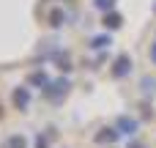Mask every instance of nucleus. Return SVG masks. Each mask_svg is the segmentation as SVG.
Segmentation results:
<instances>
[{"instance_id":"f257e3e1","label":"nucleus","mask_w":156,"mask_h":148,"mask_svg":"<svg viewBox=\"0 0 156 148\" xmlns=\"http://www.w3.org/2000/svg\"><path fill=\"white\" fill-rule=\"evenodd\" d=\"M96 3H99V8H110L112 5V0H96Z\"/></svg>"}]
</instances>
